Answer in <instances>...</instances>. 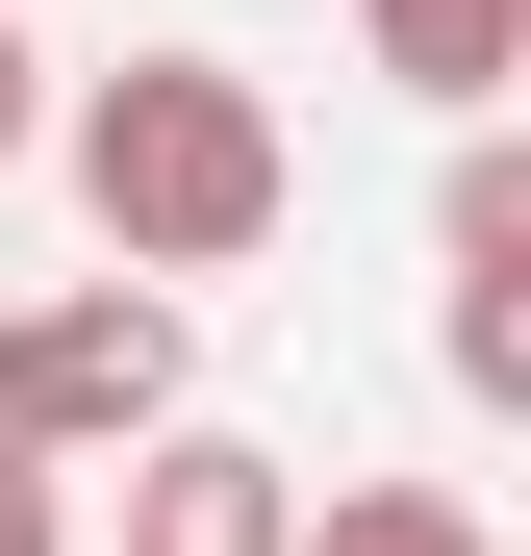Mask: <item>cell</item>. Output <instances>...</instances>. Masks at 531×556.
<instances>
[{
    "label": "cell",
    "mask_w": 531,
    "mask_h": 556,
    "mask_svg": "<svg viewBox=\"0 0 531 556\" xmlns=\"http://www.w3.org/2000/svg\"><path fill=\"white\" fill-rule=\"evenodd\" d=\"M152 430H177V304L152 278H76V304L0 329V455H26V481L51 455H152Z\"/></svg>",
    "instance_id": "obj_2"
},
{
    "label": "cell",
    "mask_w": 531,
    "mask_h": 556,
    "mask_svg": "<svg viewBox=\"0 0 531 556\" xmlns=\"http://www.w3.org/2000/svg\"><path fill=\"white\" fill-rule=\"evenodd\" d=\"M0 152H26V26H0Z\"/></svg>",
    "instance_id": "obj_9"
},
{
    "label": "cell",
    "mask_w": 531,
    "mask_h": 556,
    "mask_svg": "<svg viewBox=\"0 0 531 556\" xmlns=\"http://www.w3.org/2000/svg\"><path fill=\"white\" fill-rule=\"evenodd\" d=\"M0 556H51V481H26V455H0Z\"/></svg>",
    "instance_id": "obj_8"
},
{
    "label": "cell",
    "mask_w": 531,
    "mask_h": 556,
    "mask_svg": "<svg viewBox=\"0 0 531 556\" xmlns=\"http://www.w3.org/2000/svg\"><path fill=\"white\" fill-rule=\"evenodd\" d=\"M380 76L405 102H506L531 76V0H380Z\"/></svg>",
    "instance_id": "obj_4"
},
{
    "label": "cell",
    "mask_w": 531,
    "mask_h": 556,
    "mask_svg": "<svg viewBox=\"0 0 531 556\" xmlns=\"http://www.w3.org/2000/svg\"><path fill=\"white\" fill-rule=\"evenodd\" d=\"M456 278H531V152H456V203H430Z\"/></svg>",
    "instance_id": "obj_6"
},
{
    "label": "cell",
    "mask_w": 531,
    "mask_h": 556,
    "mask_svg": "<svg viewBox=\"0 0 531 556\" xmlns=\"http://www.w3.org/2000/svg\"><path fill=\"white\" fill-rule=\"evenodd\" d=\"M456 405H531V278H456Z\"/></svg>",
    "instance_id": "obj_7"
},
{
    "label": "cell",
    "mask_w": 531,
    "mask_h": 556,
    "mask_svg": "<svg viewBox=\"0 0 531 556\" xmlns=\"http://www.w3.org/2000/svg\"><path fill=\"white\" fill-rule=\"evenodd\" d=\"M76 203H102V253L177 304V278L279 253V203H304V177H279V102H253L228 51H127L102 102H76Z\"/></svg>",
    "instance_id": "obj_1"
},
{
    "label": "cell",
    "mask_w": 531,
    "mask_h": 556,
    "mask_svg": "<svg viewBox=\"0 0 531 556\" xmlns=\"http://www.w3.org/2000/svg\"><path fill=\"white\" fill-rule=\"evenodd\" d=\"M304 556H481V506H430V481H329Z\"/></svg>",
    "instance_id": "obj_5"
},
{
    "label": "cell",
    "mask_w": 531,
    "mask_h": 556,
    "mask_svg": "<svg viewBox=\"0 0 531 556\" xmlns=\"http://www.w3.org/2000/svg\"><path fill=\"white\" fill-rule=\"evenodd\" d=\"M127 556H304V481L253 430H152L127 455Z\"/></svg>",
    "instance_id": "obj_3"
}]
</instances>
